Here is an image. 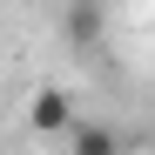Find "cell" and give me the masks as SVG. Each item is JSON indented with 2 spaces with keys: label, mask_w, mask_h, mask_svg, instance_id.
<instances>
[{
  "label": "cell",
  "mask_w": 155,
  "mask_h": 155,
  "mask_svg": "<svg viewBox=\"0 0 155 155\" xmlns=\"http://www.w3.org/2000/svg\"><path fill=\"white\" fill-rule=\"evenodd\" d=\"M68 155H128V135L115 121H68Z\"/></svg>",
  "instance_id": "1"
},
{
  "label": "cell",
  "mask_w": 155,
  "mask_h": 155,
  "mask_svg": "<svg viewBox=\"0 0 155 155\" xmlns=\"http://www.w3.org/2000/svg\"><path fill=\"white\" fill-rule=\"evenodd\" d=\"M68 121H74V101L61 88H34V101H27V128L34 135H68Z\"/></svg>",
  "instance_id": "2"
},
{
  "label": "cell",
  "mask_w": 155,
  "mask_h": 155,
  "mask_svg": "<svg viewBox=\"0 0 155 155\" xmlns=\"http://www.w3.org/2000/svg\"><path fill=\"white\" fill-rule=\"evenodd\" d=\"M101 27H108V7H101V0H74V7H68V41L74 47H94Z\"/></svg>",
  "instance_id": "3"
}]
</instances>
